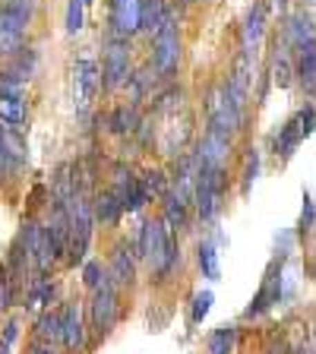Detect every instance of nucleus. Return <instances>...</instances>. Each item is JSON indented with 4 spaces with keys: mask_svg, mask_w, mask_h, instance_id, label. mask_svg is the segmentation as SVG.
<instances>
[{
    "mask_svg": "<svg viewBox=\"0 0 316 354\" xmlns=\"http://www.w3.org/2000/svg\"><path fill=\"white\" fill-rule=\"evenodd\" d=\"M22 243H26L29 259L35 263L38 272H48V269L57 263V250H54L51 237H48V228L38 225V221H26V225H22Z\"/></svg>",
    "mask_w": 316,
    "mask_h": 354,
    "instance_id": "1a4fd4ad",
    "label": "nucleus"
},
{
    "mask_svg": "<svg viewBox=\"0 0 316 354\" xmlns=\"http://www.w3.org/2000/svg\"><path fill=\"white\" fill-rule=\"evenodd\" d=\"M199 269L206 272V279L219 281V253H215L212 243H199Z\"/></svg>",
    "mask_w": 316,
    "mask_h": 354,
    "instance_id": "393cba45",
    "label": "nucleus"
},
{
    "mask_svg": "<svg viewBox=\"0 0 316 354\" xmlns=\"http://www.w3.org/2000/svg\"><path fill=\"white\" fill-rule=\"evenodd\" d=\"M133 76V60H130V41L124 38H111L102 57V86L104 88H120L127 86Z\"/></svg>",
    "mask_w": 316,
    "mask_h": 354,
    "instance_id": "39448f33",
    "label": "nucleus"
},
{
    "mask_svg": "<svg viewBox=\"0 0 316 354\" xmlns=\"http://www.w3.org/2000/svg\"><path fill=\"white\" fill-rule=\"evenodd\" d=\"M26 80L16 73H0V95H22Z\"/></svg>",
    "mask_w": 316,
    "mask_h": 354,
    "instance_id": "72a5a7b5",
    "label": "nucleus"
},
{
    "mask_svg": "<svg viewBox=\"0 0 316 354\" xmlns=\"http://www.w3.org/2000/svg\"><path fill=\"white\" fill-rule=\"evenodd\" d=\"M51 297H54V285L51 281H44V279H35L32 281V288H29V304L26 307H41V304H51Z\"/></svg>",
    "mask_w": 316,
    "mask_h": 354,
    "instance_id": "bb28decb",
    "label": "nucleus"
},
{
    "mask_svg": "<svg viewBox=\"0 0 316 354\" xmlns=\"http://www.w3.org/2000/svg\"><path fill=\"white\" fill-rule=\"evenodd\" d=\"M313 218H316V209H313V203H310V196L304 193V209H301V228H310L313 225Z\"/></svg>",
    "mask_w": 316,
    "mask_h": 354,
    "instance_id": "c9c22d12",
    "label": "nucleus"
},
{
    "mask_svg": "<svg viewBox=\"0 0 316 354\" xmlns=\"http://www.w3.org/2000/svg\"><path fill=\"white\" fill-rule=\"evenodd\" d=\"M285 3H288V0H279V7H285Z\"/></svg>",
    "mask_w": 316,
    "mask_h": 354,
    "instance_id": "a19ab883",
    "label": "nucleus"
},
{
    "mask_svg": "<svg viewBox=\"0 0 316 354\" xmlns=\"http://www.w3.org/2000/svg\"><path fill=\"white\" fill-rule=\"evenodd\" d=\"M152 66L162 76H171L180 66V32H177V22L171 13L152 35Z\"/></svg>",
    "mask_w": 316,
    "mask_h": 354,
    "instance_id": "20e7f679",
    "label": "nucleus"
},
{
    "mask_svg": "<svg viewBox=\"0 0 316 354\" xmlns=\"http://www.w3.org/2000/svg\"><path fill=\"white\" fill-rule=\"evenodd\" d=\"M35 335L44 345H54V342H64V313L60 310H48L35 319Z\"/></svg>",
    "mask_w": 316,
    "mask_h": 354,
    "instance_id": "6ab92c4d",
    "label": "nucleus"
},
{
    "mask_svg": "<svg viewBox=\"0 0 316 354\" xmlns=\"http://www.w3.org/2000/svg\"><path fill=\"white\" fill-rule=\"evenodd\" d=\"M82 279H86V288H92V291H98V288L104 285V269H102V263H95V259H92V263H86V269H82Z\"/></svg>",
    "mask_w": 316,
    "mask_h": 354,
    "instance_id": "473e14b6",
    "label": "nucleus"
},
{
    "mask_svg": "<svg viewBox=\"0 0 316 354\" xmlns=\"http://www.w3.org/2000/svg\"><path fill=\"white\" fill-rule=\"evenodd\" d=\"M82 22H86V3L82 0H70L66 3V32L76 35L82 29Z\"/></svg>",
    "mask_w": 316,
    "mask_h": 354,
    "instance_id": "c85d7f7f",
    "label": "nucleus"
},
{
    "mask_svg": "<svg viewBox=\"0 0 316 354\" xmlns=\"http://www.w3.org/2000/svg\"><path fill=\"white\" fill-rule=\"evenodd\" d=\"M206 118H209L212 130H221V133H228V136H234L243 127V114L228 102V95H225L221 86H215L206 95Z\"/></svg>",
    "mask_w": 316,
    "mask_h": 354,
    "instance_id": "6e6552de",
    "label": "nucleus"
},
{
    "mask_svg": "<svg viewBox=\"0 0 316 354\" xmlns=\"http://www.w3.org/2000/svg\"><path fill=\"white\" fill-rule=\"evenodd\" d=\"M291 120H295V127H297V136H301V140H307L310 133L316 130V111H313V104H304V108L297 111Z\"/></svg>",
    "mask_w": 316,
    "mask_h": 354,
    "instance_id": "cd10ccee",
    "label": "nucleus"
},
{
    "mask_svg": "<svg viewBox=\"0 0 316 354\" xmlns=\"http://www.w3.org/2000/svg\"><path fill=\"white\" fill-rule=\"evenodd\" d=\"M234 339H237L234 326H219V329L209 335V354H231Z\"/></svg>",
    "mask_w": 316,
    "mask_h": 354,
    "instance_id": "5701e85b",
    "label": "nucleus"
},
{
    "mask_svg": "<svg viewBox=\"0 0 316 354\" xmlns=\"http://www.w3.org/2000/svg\"><path fill=\"white\" fill-rule=\"evenodd\" d=\"M291 354H310V345H307V342H301V345L291 348Z\"/></svg>",
    "mask_w": 316,
    "mask_h": 354,
    "instance_id": "4c0bfd02",
    "label": "nucleus"
},
{
    "mask_svg": "<svg viewBox=\"0 0 316 354\" xmlns=\"http://www.w3.org/2000/svg\"><path fill=\"white\" fill-rule=\"evenodd\" d=\"M140 184L146 187V190L152 193V196H158V199H162L165 193H168V180H165V174H162V171H152V168H149L146 174L140 177Z\"/></svg>",
    "mask_w": 316,
    "mask_h": 354,
    "instance_id": "2f4dec72",
    "label": "nucleus"
},
{
    "mask_svg": "<svg viewBox=\"0 0 316 354\" xmlns=\"http://www.w3.org/2000/svg\"><path fill=\"white\" fill-rule=\"evenodd\" d=\"M98 86H102V66L89 57V54H82L73 64V98L80 104V111H86L92 104Z\"/></svg>",
    "mask_w": 316,
    "mask_h": 354,
    "instance_id": "9d476101",
    "label": "nucleus"
},
{
    "mask_svg": "<svg viewBox=\"0 0 316 354\" xmlns=\"http://www.w3.org/2000/svg\"><path fill=\"white\" fill-rule=\"evenodd\" d=\"M64 345L70 351H82L86 348V326H82V310L76 301L64 304Z\"/></svg>",
    "mask_w": 316,
    "mask_h": 354,
    "instance_id": "f8f14e48",
    "label": "nucleus"
},
{
    "mask_svg": "<svg viewBox=\"0 0 316 354\" xmlns=\"http://www.w3.org/2000/svg\"><path fill=\"white\" fill-rule=\"evenodd\" d=\"M168 16V7H165V0H142V32H158V26L165 22Z\"/></svg>",
    "mask_w": 316,
    "mask_h": 354,
    "instance_id": "4be33fe9",
    "label": "nucleus"
},
{
    "mask_svg": "<svg viewBox=\"0 0 316 354\" xmlns=\"http://www.w3.org/2000/svg\"><path fill=\"white\" fill-rule=\"evenodd\" d=\"M295 76H297V82H301L304 92H307V95L313 98V95H316V41L297 51Z\"/></svg>",
    "mask_w": 316,
    "mask_h": 354,
    "instance_id": "f3484780",
    "label": "nucleus"
},
{
    "mask_svg": "<svg viewBox=\"0 0 316 354\" xmlns=\"http://www.w3.org/2000/svg\"><path fill=\"white\" fill-rule=\"evenodd\" d=\"M291 80H295V66H291V60H288L285 54H275V60H272V82L279 88H288V86H291Z\"/></svg>",
    "mask_w": 316,
    "mask_h": 354,
    "instance_id": "a878e982",
    "label": "nucleus"
},
{
    "mask_svg": "<svg viewBox=\"0 0 316 354\" xmlns=\"http://www.w3.org/2000/svg\"><path fill=\"white\" fill-rule=\"evenodd\" d=\"M149 82H152V76H149V66H142L140 73H133L130 76V82H127V88H130V98H133V104L136 102H142V95L149 92Z\"/></svg>",
    "mask_w": 316,
    "mask_h": 354,
    "instance_id": "7c9ffc66",
    "label": "nucleus"
},
{
    "mask_svg": "<svg viewBox=\"0 0 316 354\" xmlns=\"http://www.w3.org/2000/svg\"><path fill=\"white\" fill-rule=\"evenodd\" d=\"M29 118V104L22 95H0V124L19 127Z\"/></svg>",
    "mask_w": 316,
    "mask_h": 354,
    "instance_id": "aec40b11",
    "label": "nucleus"
},
{
    "mask_svg": "<svg viewBox=\"0 0 316 354\" xmlns=\"http://www.w3.org/2000/svg\"><path fill=\"white\" fill-rule=\"evenodd\" d=\"M310 3H316V0H310Z\"/></svg>",
    "mask_w": 316,
    "mask_h": 354,
    "instance_id": "37998d69",
    "label": "nucleus"
},
{
    "mask_svg": "<svg viewBox=\"0 0 316 354\" xmlns=\"http://www.w3.org/2000/svg\"><path fill=\"white\" fill-rule=\"evenodd\" d=\"M266 35V7L257 3L250 13L243 16V26H241V48L243 51H257L259 41Z\"/></svg>",
    "mask_w": 316,
    "mask_h": 354,
    "instance_id": "4468645a",
    "label": "nucleus"
},
{
    "mask_svg": "<svg viewBox=\"0 0 316 354\" xmlns=\"http://www.w3.org/2000/svg\"><path fill=\"white\" fill-rule=\"evenodd\" d=\"M165 203H162V218H165V225H168L171 231H184L187 225H190V203L187 199H180L174 190H168L165 193Z\"/></svg>",
    "mask_w": 316,
    "mask_h": 354,
    "instance_id": "dca6fc26",
    "label": "nucleus"
},
{
    "mask_svg": "<svg viewBox=\"0 0 316 354\" xmlns=\"http://www.w3.org/2000/svg\"><path fill=\"white\" fill-rule=\"evenodd\" d=\"M0 354H10V345L3 339H0Z\"/></svg>",
    "mask_w": 316,
    "mask_h": 354,
    "instance_id": "ea45409f",
    "label": "nucleus"
},
{
    "mask_svg": "<svg viewBox=\"0 0 316 354\" xmlns=\"http://www.w3.org/2000/svg\"><path fill=\"white\" fill-rule=\"evenodd\" d=\"M108 26L111 38L130 41L136 32H142V0H108Z\"/></svg>",
    "mask_w": 316,
    "mask_h": 354,
    "instance_id": "0eeeda50",
    "label": "nucleus"
},
{
    "mask_svg": "<svg viewBox=\"0 0 316 354\" xmlns=\"http://www.w3.org/2000/svg\"><path fill=\"white\" fill-rule=\"evenodd\" d=\"M108 127L114 136H124V133H133L136 127H140V114H136V104H118V108L111 111L108 118Z\"/></svg>",
    "mask_w": 316,
    "mask_h": 354,
    "instance_id": "412c9836",
    "label": "nucleus"
},
{
    "mask_svg": "<svg viewBox=\"0 0 316 354\" xmlns=\"http://www.w3.org/2000/svg\"><path fill=\"white\" fill-rule=\"evenodd\" d=\"M285 41L295 48V51H301V48H307V44L316 41V22L310 19L307 13H291L285 22Z\"/></svg>",
    "mask_w": 316,
    "mask_h": 354,
    "instance_id": "ddd939ff",
    "label": "nucleus"
},
{
    "mask_svg": "<svg viewBox=\"0 0 316 354\" xmlns=\"http://www.w3.org/2000/svg\"><path fill=\"white\" fill-rule=\"evenodd\" d=\"M257 171H259V155H257V149H250V152H247V168H243V193L250 190Z\"/></svg>",
    "mask_w": 316,
    "mask_h": 354,
    "instance_id": "f704fd0d",
    "label": "nucleus"
},
{
    "mask_svg": "<svg viewBox=\"0 0 316 354\" xmlns=\"http://www.w3.org/2000/svg\"><path fill=\"white\" fill-rule=\"evenodd\" d=\"M124 212H127L124 203H120L118 193L111 190V187L102 190V193H95V218L102 221V225H118Z\"/></svg>",
    "mask_w": 316,
    "mask_h": 354,
    "instance_id": "a211bd4d",
    "label": "nucleus"
},
{
    "mask_svg": "<svg viewBox=\"0 0 316 354\" xmlns=\"http://www.w3.org/2000/svg\"><path fill=\"white\" fill-rule=\"evenodd\" d=\"M82 3H86V7H89V3H92V0H82Z\"/></svg>",
    "mask_w": 316,
    "mask_h": 354,
    "instance_id": "79ce46f5",
    "label": "nucleus"
},
{
    "mask_svg": "<svg viewBox=\"0 0 316 354\" xmlns=\"http://www.w3.org/2000/svg\"><path fill=\"white\" fill-rule=\"evenodd\" d=\"M297 142H304L301 136H297V127H295V120H288L285 127H281V133H279V140H275V149L281 152V158H291L295 155V149H297Z\"/></svg>",
    "mask_w": 316,
    "mask_h": 354,
    "instance_id": "b1692460",
    "label": "nucleus"
},
{
    "mask_svg": "<svg viewBox=\"0 0 316 354\" xmlns=\"http://www.w3.org/2000/svg\"><path fill=\"white\" fill-rule=\"evenodd\" d=\"M108 275H111V281H114V285H133V279H136V263H133L130 250H127V243H120V247H114V250H111Z\"/></svg>",
    "mask_w": 316,
    "mask_h": 354,
    "instance_id": "2eb2a0df",
    "label": "nucleus"
},
{
    "mask_svg": "<svg viewBox=\"0 0 316 354\" xmlns=\"http://www.w3.org/2000/svg\"><path fill=\"white\" fill-rule=\"evenodd\" d=\"M225 187H228L225 168H206V165L199 168L193 203H196V215H199L203 221H212L215 212L221 209V199H225Z\"/></svg>",
    "mask_w": 316,
    "mask_h": 354,
    "instance_id": "7ed1b4c3",
    "label": "nucleus"
},
{
    "mask_svg": "<svg viewBox=\"0 0 316 354\" xmlns=\"http://www.w3.org/2000/svg\"><path fill=\"white\" fill-rule=\"evenodd\" d=\"M120 313V301H118V288L114 281H104L98 291H92V301H89V319H92V329L98 335H108L118 323Z\"/></svg>",
    "mask_w": 316,
    "mask_h": 354,
    "instance_id": "423d86ee",
    "label": "nucleus"
},
{
    "mask_svg": "<svg viewBox=\"0 0 316 354\" xmlns=\"http://www.w3.org/2000/svg\"><path fill=\"white\" fill-rule=\"evenodd\" d=\"M7 168H13V165H10L7 152H3V146H0V171H7Z\"/></svg>",
    "mask_w": 316,
    "mask_h": 354,
    "instance_id": "e433bc0d",
    "label": "nucleus"
},
{
    "mask_svg": "<svg viewBox=\"0 0 316 354\" xmlns=\"http://www.w3.org/2000/svg\"><path fill=\"white\" fill-rule=\"evenodd\" d=\"M32 354H54V351H51V345H48V348L38 345V348H32Z\"/></svg>",
    "mask_w": 316,
    "mask_h": 354,
    "instance_id": "58836bf2",
    "label": "nucleus"
},
{
    "mask_svg": "<svg viewBox=\"0 0 316 354\" xmlns=\"http://www.w3.org/2000/svg\"><path fill=\"white\" fill-rule=\"evenodd\" d=\"M212 291H199L196 297H193V307H190V323L193 326H199L203 323V319L209 317V307H212Z\"/></svg>",
    "mask_w": 316,
    "mask_h": 354,
    "instance_id": "c756f323",
    "label": "nucleus"
},
{
    "mask_svg": "<svg viewBox=\"0 0 316 354\" xmlns=\"http://www.w3.org/2000/svg\"><path fill=\"white\" fill-rule=\"evenodd\" d=\"M140 257L149 263V272L162 281L177 266V241L165 218H146L140 228Z\"/></svg>",
    "mask_w": 316,
    "mask_h": 354,
    "instance_id": "f257e3e1",
    "label": "nucleus"
},
{
    "mask_svg": "<svg viewBox=\"0 0 316 354\" xmlns=\"http://www.w3.org/2000/svg\"><path fill=\"white\" fill-rule=\"evenodd\" d=\"M196 155L206 168H225L228 158H231V136L209 127L206 136H203V142H199V149H196Z\"/></svg>",
    "mask_w": 316,
    "mask_h": 354,
    "instance_id": "9b49d317",
    "label": "nucleus"
},
{
    "mask_svg": "<svg viewBox=\"0 0 316 354\" xmlns=\"http://www.w3.org/2000/svg\"><path fill=\"white\" fill-rule=\"evenodd\" d=\"M32 0H7L0 7V57H13L22 51V38L32 22Z\"/></svg>",
    "mask_w": 316,
    "mask_h": 354,
    "instance_id": "f03ea898",
    "label": "nucleus"
}]
</instances>
